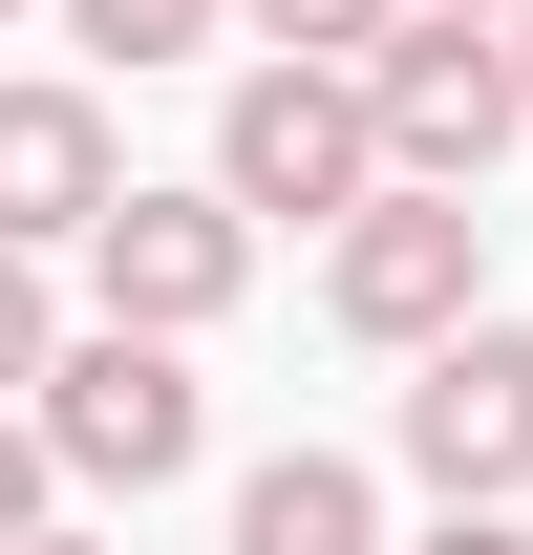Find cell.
Masks as SVG:
<instances>
[{"label": "cell", "mask_w": 533, "mask_h": 555, "mask_svg": "<svg viewBox=\"0 0 533 555\" xmlns=\"http://www.w3.org/2000/svg\"><path fill=\"white\" fill-rule=\"evenodd\" d=\"M363 86H385V150L427 171V193H491V171L533 150V22H448V0H427Z\"/></svg>", "instance_id": "3"}, {"label": "cell", "mask_w": 533, "mask_h": 555, "mask_svg": "<svg viewBox=\"0 0 533 555\" xmlns=\"http://www.w3.org/2000/svg\"><path fill=\"white\" fill-rule=\"evenodd\" d=\"M129 214V150L86 86H0V257H86Z\"/></svg>", "instance_id": "7"}, {"label": "cell", "mask_w": 533, "mask_h": 555, "mask_svg": "<svg viewBox=\"0 0 533 555\" xmlns=\"http://www.w3.org/2000/svg\"><path fill=\"white\" fill-rule=\"evenodd\" d=\"M22 555H86V534H22Z\"/></svg>", "instance_id": "15"}, {"label": "cell", "mask_w": 533, "mask_h": 555, "mask_svg": "<svg viewBox=\"0 0 533 555\" xmlns=\"http://www.w3.org/2000/svg\"><path fill=\"white\" fill-rule=\"evenodd\" d=\"M235 555H385V491L341 449H277V470H235Z\"/></svg>", "instance_id": "8"}, {"label": "cell", "mask_w": 533, "mask_h": 555, "mask_svg": "<svg viewBox=\"0 0 533 555\" xmlns=\"http://www.w3.org/2000/svg\"><path fill=\"white\" fill-rule=\"evenodd\" d=\"M427 555H533V534H512V513H448V534H427Z\"/></svg>", "instance_id": "13"}, {"label": "cell", "mask_w": 533, "mask_h": 555, "mask_svg": "<svg viewBox=\"0 0 533 555\" xmlns=\"http://www.w3.org/2000/svg\"><path fill=\"white\" fill-rule=\"evenodd\" d=\"M235 22H257V65H385L427 0H235Z\"/></svg>", "instance_id": "9"}, {"label": "cell", "mask_w": 533, "mask_h": 555, "mask_svg": "<svg viewBox=\"0 0 533 555\" xmlns=\"http://www.w3.org/2000/svg\"><path fill=\"white\" fill-rule=\"evenodd\" d=\"M86 278H107V321H150V343H213V321H235V299H257V214L213 193H150L129 171V214H107V235H86Z\"/></svg>", "instance_id": "5"}, {"label": "cell", "mask_w": 533, "mask_h": 555, "mask_svg": "<svg viewBox=\"0 0 533 555\" xmlns=\"http://www.w3.org/2000/svg\"><path fill=\"white\" fill-rule=\"evenodd\" d=\"M43 22H65L86 65H193V43L235 22V0H43Z\"/></svg>", "instance_id": "10"}, {"label": "cell", "mask_w": 533, "mask_h": 555, "mask_svg": "<svg viewBox=\"0 0 533 555\" xmlns=\"http://www.w3.org/2000/svg\"><path fill=\"white\" fill-rule=\"evenodd\" d=\"M0 22H22V0H0Z\"/></svg>", "instance_id": "16"}, {"label": "cell", "mask_w": 533, "mask_h": 555, "mask_svg": "<svg viewBox=\"0 0 533 555\" xmlns=\"http://www.w3.org/2000/svg\"><path fill=\"white\" fill-rule=\"evenodd\" d=\"M448 22H533V0H448Z\"/></svg>", "instance_id": "14"}, {"label": "cell", "mask_w": 533, "mask_h": 555, "mask_svg": "<svg viewBox=\"0 0 533 555\" xmlns=\"http://www.w3.org/2000/svg\"><path fill=\"white\" fill-rule=\"evenodd\" d=\"M65 534V449H43V406H0V555Z\"/></svg>", "instance_id": "12"}, {"label": "cell", "mask_w": 533, "mask_h": 555, "mask_svg": "<svg viewBox=\"0 0 533 555\" xmlns=\"http://www.w3.org/2000/svg\"><path fill=\"white\" fill-rule=\"evenodd\" d=\"M321 321H341V343H385V363L469 343V321H491V214L405 171L385 214H341V235H321Z\"/></svg>", "instance_id": "2"}, {"label": "cell", "mask_w": 533, "mask_h": 555, "mask_svg": "<svg viewBox=\"0 0 533 555\" xmlns=\"http://www.w3.org/2000/svg\"><path fill=\"white\" fill-rule=\"evenodd\" d=\"M405 470L448 513H512L533 491V321H469V343L405 363Z\"/></svg>", "instance_id": "6"}, {"label": "cell", "mask_w": 533, "mask_h": 555, "mask_svg": "<svg viewBox=\"0 0 533 555\" xmlns=\"http://www.w3.org/2000/svg\"><path fill=\"white\" fill-rule=\"evenodd\" d=\"M43 449H65V491H171V470L213 449L193 343H150V321H86V343L43 363Z\"/></svg>", "instance_id": "4"}, {"label": "cell", "mask_w": 533, "mask_h": 555, "mask_svg": "<svg viewBox=\"0 0 533 555\" xmlns=\"http://www.w3.org/2000/svg\"><path fill=\"white\" fill-rule=\"evenodd\" d=\"M213 193H235V214H299V235L385 214V193H405L385 86H363V65H235V107H213Z\"/></svg>", "instance_id": "1"}, {"label": "cell", "mask_w": 533, "mask_h": 555, "mask_svg": "<svg viewBox=\"0 0 533 555\" xmlns=\"http://www.w3.org/2000/svg\"><path fill=\"white\" fill-rule=\"evenodd\" d=\"M65 343H86V321L43 299V257H0V406H43V363H65Z\"/></svg>", "instance_id": "11"}]
</instances>
